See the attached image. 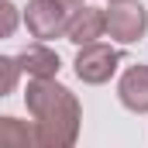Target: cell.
I'll use <instances>...</instances> for the list:
<instances>
[{
  "label": "cell",
  "mask_w": 148,
  "mask_h": 148,
  "mask_svg": "<svg viewBox=\"0 0 148 148\" xmlns=\"http://www.w3.org/2000/svg\"><path fill=\"white\" fill-rule=\"evenodd\" d=\"M103 21L117 45H134L148 31V10L138 0H110V7H103Z\"/></svg>",
  "instance_id": "obj_4"
},
{
  "label": "cell",
  "mask_w": 148,
  "mask_h": 148,
  "mask_svg": "<svg viewBox=\"0 0 148 148\" xmlns=\"http://www.w3.org/2000/svg\"><path fill=\"white\" fill-rule=\"evenodd\" d=\"M69 10L73 7L59 0H28V7H21V21L35 41H52V38H66Z\"/></svg>",
  "instance_id": "obj_2"
},
{
  "label": "cell",
  "mask_w": 148,
  "mask_h": 148,
  "mask_svg": "<svg viewBox=\"0 0 148 148\" xmlns=\"http://www.w3.org/2000/svg\"><path fill=\"white\" fill-rule=\"evenodd\" d=\"M107 35V21H103V7H90V3H79L69 10V24H66V41L73 45H90V41H100Z\"/></svg>",
  "instance_id": "obj_5"
},
{
  "label": "cell",
  "mask_w": 148,
  "mask_h": 148,
  "mask_svg": "<svg viewBox=\"0 0 148 148\" xmlns=\"http://www.w3.org/2000/svg\"><path fill=\"white\" fill-rule=\"evenodd\" d=\"M21 28V7L10 0H0V38H14Z\"/></svg>",
  "instance_id": "obj_10"
},
{
  "label": "cell",
  "mask_w": 148,
  "mask_h": 148,
  "mask_svg": "<svg viewBox=\"0 0 148 148\" xmlns=\"http://www.w3.org/2000/svg\"><path fill=\"white\" fill-rule=\"evenodd\" d=\"M21 83V66L10 55H0V97H10Z\"/></svg>",
  "instance_id": "obj_9"
},
{
  "label": "cell",
  "mask_w": 148,
  "mask_h": 148,
  "mask_svg": "<svg viewBox=\"0 0 148 148\" xmlns=\"http://www.w3.org/2000/svg\"><path fill=\"white\" fill-rule=\"evenodd\" d=\"M24 107L35 121V145L73 148L83 127V107L69 86L52 79H31L24 90Z\"/></svg>",
  "instance_id": "obj_1"
},
{
  "label": "cell",
  "mask_w": 148,
  "mask_h": 148,
  "mask_svg": "<svg viewBox=\"0 0 148 148\" xmlns=\"http://www.w3.org/2000/svg\"><path fill=\"white\" fill-rule=\"evenodd\" d=\"M35 145V124L17 117H0V148H28Z\"/></svg>",
  "instance_id": "obj_8"
},
{
  "label": "cell",
  "mask_w": 148,
  "mask_h": 148,
  "mask_svg": "<svg viewBox=\"0 0 148 148\" xmlns=\"http://www.w3.org/2000/svg\"><path fill=\"white\" fill-rule=\"evenodd\" d=\"M117 100L131 114H148V66H127L117 79Z\"/></svg>",
  "instance_id": "obj_6"
},
{
  "label": "cell",
  "mask_w": 148,
  "mask_h": 148,
  "mask_svg": "<svg viewBox=\"0 0 148 148\" xmlns=\"http://www.w3.org/2000/svg\"><path fill=\"white\" fill-rule=\"evenodd\" d=\"M14 59H17V66H21V76H31V79H52V76H59V69H62L59 52L48 48L45 41L28 45V48L17 52Z\"/></svg>",
  "instance_id": "obj_7"
},
{
  "label": "cell",
  "mask_w": 148,
  "mask_h": 148,
  "mask_svg": "<svg viewBox=\"0 0 148 148\" xmlns=\"http://www.w3.org/2000/svg\"><path fill=\"white\" fill-rule=\"evenodd\" d=\"M117 66H121V52L110 48V45H103V41L79 45L76 62H73L79 83H86V86H103V83H110L114 73H117Z\"/></svg>",
  "instance_id": "obj_3"
},
{
  "label": "cell",
  "mask_w": 148,
  "mask_h": 148,
  "mask_svg": "<svg viewBox=\"0 0 148 148\" xmlns=\"http://www.w3.org/2000/svg\"><path fill=\"white\" fill-rule=\"evenodd\" d=\"M59 3H66V7H79L83 0H59Z\"/></svg>",
  "instance_id": "obj_11"
}]
</instances>
